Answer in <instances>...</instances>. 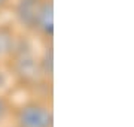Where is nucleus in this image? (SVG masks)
I'll return each instance as SVG.
<instances>
[{
	"mask_svg": "<svg viewBox=\"0 0 134 127\" xmlns=\"http://www.w3.org/2000/svg\"><path fill=\"white\" fill-rule=\"evenodd\" d=\"M37 24L42 27V30L45 33L52 34L54 21H52V5H51V3H46V5L40 9V15H39Z\"/></svg>",
	"mask_w": 134,
	"mask_h": 127,
	"instance_id": "7ed1b4c3",
	"label": "nucleus"
},
{
	"mask_svg": "<svg viewBox=\"0 0 134 127\" xmlns=\"http://www.w3.org/2000/svg\"><path fill=\"white\" fill-rule=\"evenodd\" d=\"M10 48V36L0 31V54L8 52Z\"/></svg>",
	"mask_w": 134,
	"mask_h": 127,
	"instance_id": "20e7f679",
	"label": "nucleus"
},
{
	"mask_svg": "<svg viewBox=\"0 0 134 127\" xmlns=\"http://www.w3.org/2000/svg\"><path fill=\"white\" fill-rule=\"evenodd\" d=\"M3 2H5V0H0V5H2V3H3Z\"/></svg>",
	"mask_w": 134,
	"mask_h": 127,
	"instance_id": "423d86ee",
	"label": "nucleus"
},
{
	"mask_svg": "<svg viewBox=\"0 0 134 127\" xmlns=\"http://www.w3.org/2000/svg\"><path fill=\"white\" fill-rule=\"evenodd\" d=\"M19 123L23 127H51L52 118L43 108L27 106L19 114Z\"/></svg>",
	"mask_w": 134,
	"mask_h": 127,
	"instance_id": "f257e3e1",
	"label": "nucleus"
},
{
	"mask_svg": "<svg viewBox=\"0 0 134 127\" xmlns=\"http://www.w3.org/2000/svg\"><path fill=\"white\" fill-rule=\"evenodd\" d=\"M40 5H39V0H23L18 6V15L19 20L23 21L25 25H34L39 20V15H40Z\"/></svg>",
	"mask_w": 134,
	"mask_h": 127,
	"instance_id": "f03ea898",
	"label": "nucleus"
},
{
	"mask_svg": "<svg viewBox=\"0 0 134 127\" xmlns=\"http://www.w3.org/2000/svg\"><path fill=\"white\" fill-rule=\"evenodd\" d=\"M3 112H5V111H3V105H2V102H0V118H2Z\"/></svg>",
	"mask_w": 134,
	"mask_h": 127,
	"instance_id": "39448f33",
	"label": "nucleus"
}]
</instances>
